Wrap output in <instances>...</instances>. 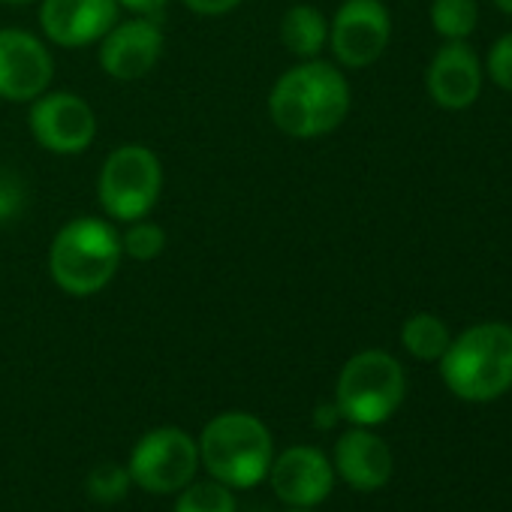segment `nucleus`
<instances>
[{"label": "nucleus", "mask_w": 512, "mask_h": 512, "mask_svg": "<svg viewBox=\"0 0 512 512\" xmlns=\"http://www.w3.org/2000/svg\"><path fill=\"white\" fill-rule=\"evenodd\" d=\"M494 4H497L506 16H512V0H494Z\"/></svg>", "instance_id": "27"}, {"label": "nucleus", "mask_w": 512, "mask_h": 512, "mask_svg": "<svg viewBox=\"0 0 512 512\" xmlns=\"http://www.w3.org/2000/svg\"><path fill=\"white\" fill-rule=\"evenodd\" d=\"M121 256V235L109 220L76 217L52 241L49 275L67 296L88 299L109 287L121 266Z\"/></svg>", "instance_id": "4"}, {"label": "nucleus", "mask_w": 512, "mask_h": 512, "mask_svg": "<svg viewBox=\"0 0 512 512\" xmlns=\"http://www.w3.org/2000/svg\"><path fill=\"white\" fill-rule=\"evenodd\" d=\"M350 112V85L338 67L311 58L287 70L272 94L269 115L275 127L293 139H317L341 127Z\"/></svg>", "instance_id": "1"}, {"label": "nucleus", "mask_w": 512, "mask_h": 512, "mask_svg": "<svg viewBox=\"0 0 512 512\" xmlns=\"http://www.w3.org/2000/svg\"><path fill=\"white\" fill-rule=\"evenodd\" d=\"M55 61L43 40L19 28H0V100L34 103L49 91Z\"/></svg>", "instance_id": "10"}, {"label": "nucleus", "mask_w": 512, "mask_h": 512, "mask_svg": "<svg viewBox=\"0 0 512 512\" xmlns=\"http://www.w3.org/2000/svg\"><path fill=\"white\" fill-rule=\"evenodd\" d=\"M476 0H434L431 25L443 40H467L476 28Z\"/></svg>", "instance_id": "19"}, {"label": "nucleus", "mask_w": 512, "mask_h": 512, "mask_svg": "<svg viewBox=\"0 0 512 512\" xmlns=\"http://www.w3.org/2000/svg\"><path fill=\"white\" fill-rule=\"evenodd\" d=\"M181 4L199 16H223V13H232L241 0H181Z\"/></svg>", "instance_id": "24"}, {"label": "nucleus", "mask_w": 512, "mask_h": 512, "mask_svg": "<svg viewBox=\"0 0 512 512\" xmlns=\"http://www.w3.org/2000/svg\"><path fill=\"white\" fill-rule=\"evenodd\" d=\"M118 0H43L40 28L64 49L100 43L118 25Z\"/></svg>", "instance_id": "12"}, {"label": "nucleus", "mask_w": 512, "mask_h": 512, "mask_svg": "<svg viewBox=\"0 0 512 512\" xmlns=\"http://www.w3.org/2000/svg\"><path fill=\"white\" fill-rule=\"evenodd\" d=\"M196 470L199 443L175 425H163L142 434L127 464L133 485L148 494H178L187 482L196 479Z\"/></svg>", "instance_id": "7"}, {"label": "nucleus", "mask_w": 512, "mask_h": 512, "mask_svg": "<svg viewBox=\"0 0 512 512\" xmlns=\"http://www.w3.org/2000/svg\"><path fill=\"white\" fill-rule=\"evenodd\" d=\"M175 512H238L232 488L217 479L187 482L175 497Z\"/></svg>", "instance_id": "18"}, {"label": "nucleus", "mask_w": 512, "mask_h": 512, "mask_svg": "<svg viewBox=\"0 0 512 512\" xmlns=\"http://www.w3.org/2000/svg\"><path fill=\"white\" fill-rule=\"evenodd\" d=\"M482 88V70L473 49L464 40H446L428 67V91L440 109H467Z\"/></svg>", "instance_id": "15"}, {"label": "nucleus", "mask_w": 512, "mask_h": 512, "mask_svg": "<svg viewBox=\"0 0 512 512\" xmlns=\"http://www.w3.org/2000/svg\"><path fill=\"white\" fill-rule=\"evenodd\" d=\"M440 377L461 401L485 404L512 386V326L479 323L449 341Z\"/></svg>", "instance_id": "2"}, {"label": "nucleus", "mask_w": 512, "mask_h": 512, "mask_svg": "<svg viewBox=\"0 0 512 512\" xmlns=\"http://www.w3.org/2000/svg\"><path fill=\"white\" fill-rule=\"evenodd\" d=\"M332 467H335V476H341L350 488L377 491L392 479L395 458H392L389 443L380 434H374L371 428L353 425L350 431L338 437Z\"/></svg>", "instance_id": "14"}, {"label": "nucleus", "mask_w": 512, "mask_h": 512, "mask_svg": "<svg viewBox=\"0 0 512 512\" xmlns=\"http://www.w3.org/2000/svg\"><path fill=\"white\" fill-rule=\"evenodd\" d=\"M25 208V184L13 169L0 166V223H10Z\"/></svg>", "instance_id": "22"}, {"label": "nucleus", "mask_w": 512, "mask_h": 512, "mask_svg": "<svg viewBox=\"0 0 512 512\" xmlns=\"http://www.w3.org/2000/svg\"><path fill=\"white\" fill-rule=\"evenodd\" d=\"M118 4L124 7V10H130V13H136V16H157L169 0H118Z\"/></svg>", "instance_id": "25"}, {"label": "nucleus", "mask_w": 512, "mask_h": 512, "mask_svg": "<svg viewBox=\"0 0 512 512\" xmlns=\"http://www.w3.org/2000/svg\"><path fill=\"white\" fill-rule=\"evenodd\" d=\"M272 491L293 509L320 506L335 488V467L317 446H290L272 458L269 476Z\"/></svg>", "instance_id": "11"}, {"label": "nucleus", "mask_w": 512, "mask_h": 512, "mask_svg": "<svg viewBox=\"0 0 512 512\" xmlns=\"http://www.w3.org/2000/svg\"><path fill=\"white\" fill-rule=\"evenodd\" d=\"M488 76L503 91H512V34L500 37L488 52Z\"/></svg>", "instance_id": "23"}, {"label": "nucleus", "mask_w": 512, "mask_h": 512, "mask_svg": "<svg viewBox=\"0 0 512 512\" xmlns=\"http://www.w3.org/2000/svg\"><path fill=\"white\" fill-rule=\"evenodd\" d=\"M392 19L380 0H344L329 25V46L344 67H371L389 46Z\"/></svg>", "instance_id": "8"}, {"label": "nucleus", "mask_w": 512, "mask_h": 512, "mask_svg": "<svg viewBox=\"0 0 512 512\" xmlns=\"http://www.w3.org/2000/svg\"><path fill=\"white\" fill-rule=\"evenodd\" d=\"M290 512H314V509H290Z\"/></svg>", "instance_id": "29"}, {"label": "nucleus", "mask_w": 512, "mask_h": 512, "mask_svg": "<svg viewBox=\"0 0 512 512\" xmlns=\"http://www.w3.org/2000/svg\"><path fill=\"white\" fill-rule=\"evenodd\" d=\"M407 395V377L395 356L383 350H362L356 353L338 377L335 404L341 419L350 425H383L395 416Z\"/></svg>", "instance_id": "5"}, {"label": "nucleus", "mask_w": 512, "mask_h": 512, "mask_svg": "<svg viewBox=\"0 0 512 512\" xmlns=\"http://www.w3.org/2000/svg\"><path fill=\"white\" fill-rule=\"evenodd\" d=\"M281 43L287 46V52H293L302 61L317 58L326 43H329V22L317 7L308 4H296L284 13L281 22Z\"/></svg>", "instance_id": "16"}, {"label": "nucleus", "mask_w": 512, "mask_h": 512, "mask_svg": "<svg viewBox=\"0 0 512 512\" xmlns=\"http://www.w3.org/2000/svg\"><path fill=\"white\" fill-rule=\"evenodd\" d=\"M163 190V166L157 154L145 145L115 148L97 178L100 205L112 220H139L157 205Z\"/></svg>", "instance_id": "6"}, {"label": "nucleus", "mask_w": 512, "mask_h": 512, "mask_svg": "<svg viewBox=\"0 0 512 512\" xmlns=\"http://www.w3.org/2000/svg\"><path fill=\"white\" fill-rule=\"evenodd\" d=\"M449 341H452L449 326L434 314H413L401 329L404 350L419 362H440Z\"/></svg>", "instance_id": "17"}, {"label": "nucleus", "mask_w": 512, "mask_h": 512, "mask_svg": "<svg viewBox=\"0 0 512 512\" xmlns=\"http://www.w3.org/2000/svg\"><path fill=\"white\" fill-rule=\"evenodd\" d=\"M31 133L52 154H82L97 136V115L79 94L46 91L31 103Z\"/></svg>", "instance_id": "9"}, {"label": "nucleus", "mask_w": 512, "mask_h": 512, "mask_svg": "<svg viewBox=\"0 0 512 512\" xmlns=\"http://www.w3.org/2000/svg\"><path fill=\"white\" fill-rule=\"evenodd\" d=\"M4 4H31V0H4Z\"/></svg>", "instance_id": "28"}, {"label": "nucleus", "mask_w": 512, "mask_h": 512, "mask_svg": "<svg viewBox=\"0 0 512 512\" xmlns=\"http://www.w3.org/2000/svg\"><path fill=\"white\" fill-rule=\"evenodd\" d=\"M163 247H166V229L154 220H145V217L130 220V226L121 235V250L139 263L154 260V256L163 253Z\"/></svg>", "instance_id": "20"}, {"label": "nucleus", "mask_w": 512, "mask_h": 512, "mask_svg": "<svg viewBox=\"0 0 512 512\" xmlns=\"http://www.w3.org/2000/svg\"><path fill=\"white\" fill-rule=\"evenodd\" d=\"M272 458V431L253 413H220L199 434V464L226 488L260 485L269 476Z\"/></svg>", "instance_id": "3"}, {"label": "nucleus", "mask_w": 512, "mask_h": 512, "mask_svg": "<svg viewBox=\"0 0 512 512\" xmlns=\"http://www.w3.org/2000/svg\"><path fill=\"white\" fill-rule=\"evenodd\" d=\"M338 419H341V410H338V404H335V401L320 404V407L314 410V422H317L320 428H335V425H338Z\"/></svg>", "instance_id": "26"}, {"label": "nucleus", "mask_w": 512, "mask_h": 512, "mask_svg": "<svg viewBox=\"0 0 512 512\" xmlns=\"http://www.w3.org/2000/svg\"><path fill=\"white\" fill-rule=\"evenodd\" d=\"M130 473L127 467L115 464V461H106V464H97L91 473H88V497L97 500V503H118L121 497H127V488H130Z\"/></svg>", "instance_id": "21"}, {"label": "nucleus", "mask_w": 512, "mask_h": 512, "mask_svg": "<svg viewBox=\"0 0 512 512\" xmlns=\"http://www.w3.org/2000/svg\"><path fill=\"white\" fill-rule=\"evenodd\" d=\"M163 31L154 16L118 22L100 40V67L118 82H136L148 76L163 55Z\"/></svg>", "instance_id": "13"}]
</instances>
